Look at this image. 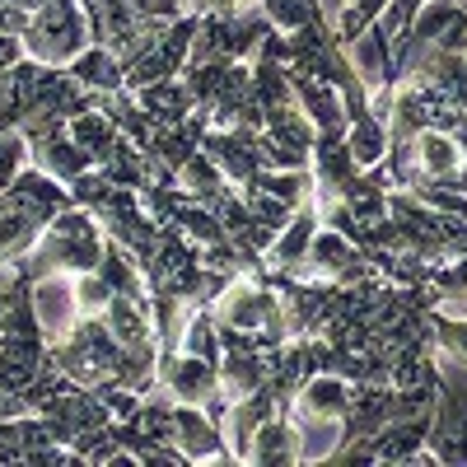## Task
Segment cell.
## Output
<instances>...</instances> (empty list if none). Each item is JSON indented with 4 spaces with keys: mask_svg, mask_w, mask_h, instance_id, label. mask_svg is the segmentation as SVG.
<instances>
[{
    "mask_svg": "<svg viewBox=\"0 0 467 467\" xmlns=\"http://www.w3.org/2000/svg\"><path fill=\"white\" fill-rule=\"evenodd\" d=\"M33 299H37V318H43V327H47V332H57V337H66V332H70V323L85 314L80 290H70L66 281H43Z\"/></svg>",
    "mask_w": 467,
    "mask_h": 467,
    "instance_id": "cell-1",
    "label": "cell"
},
{
    "mask_svg": "<svg viewBox=\"0 0 467 467\" xmlns=\"http://www.w3.org/2000/svg\"><path fill=\"white\" fill-rule=\"evenodd\" d=\"M416 150H420V164L431 169V173H453V169L462 164V154H458V145H453L449 136H440V131H425Z\"/></svg>",
    "mask_w": 467,
    "mask_h": 467,
    "instance_id": "cell-2",
    "label": "cell"
}]
</instances>
